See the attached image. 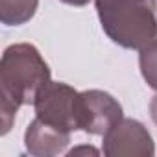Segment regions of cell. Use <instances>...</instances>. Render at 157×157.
<instances>
[{
	"label": "cell",
	"mask_w": 157,
	"mask_h": 157,
	"mask_svg": "<svg viewBox=\"0 0 157 157\" xmlns=\"http://www.w3.org/2000/svg\"><path fill=\"white\" fill-rule=\"evenodd\" d=\"M59 2L68 4V6H74V8H83V6H87L91 2V0H59Z\"/></svg>",
	"instance_id": "11"
},
{
	"label": "cell",
	"mask_w": 157,
	"mask_h": 157,
	"mask_svg": "<svg viewBox=\"0 0 157 157\" xmlns=\"http://www.w3.org/2000/svg\"><path fill=\"white\" fill-rule=\"evenodd\" d=\"M105 157H153L155 144L148 128L135 118H122L104 135Z\"/></svg>",
	"instance_id": "5"
},
{
	"label": "cell",
	"mask_w": 157,
	"mask_h": 157,
	"mask_svg": "<svg viewBox=\"0 0 157 157\" xmlns=\"http://www.w3.org/2000/svg\"><path fill=\"white\" fill-rule=\"evenodd\" d=\"M70 144V131L52 126L35 117L24 131L26 151L33 157H54L65 153Z\"/></svg>",
	"instance_id": "6"
},
{
	"label": "cell",
	"mask_w": 157,
	"mask_h": 157,
	"mask_svg": "<svg viewBox=\"0 0 157 157\" xmlns=\"http://www.w3.org/2000/svg\"><path fill=\"white\" fill-rule=\"evenodd\" d=\"M105 35L118 46L140 50L157 37V0H94Z\"/></svg>",
	"instance_id": "2"
},
{
	"label": "cell",
	"mask_w": 157,
	"mask_h": 157,
	"mask_svg": "<svg viewBox=\"0 0 157 157\" xmlns=\"http://www.w3.org/2000/svg\"><path fill=\"white\" fill-rule=\"evenodd\" d=\"M124 118L118 100L100 89L83 91L78 96V120L80 129L89 135H105Z\"/></svg>",
	"instance_id": "4"
},
{
	"label": "cell",
	"mask_w": 157,
	"mask_h": 157,
	"mask_svg": "<svg viewBox=\"0 0 157 157\" xmlns=\"http://www.w3.org/2000/svg\"><path fill=\"white\" fill-rule=\"evenodd\" d=\"M50 82V67L30 43L10 44L0 59V122L6 135L21 105L33 104L43 85Z\"/></svg>",
	"instance_id": "1"
},
{
	"label": "cell",
	"mask_w": 157,
	"mask_h": 157,
	"mask_svg": "<svg viewBox=\"0 0 157 157\" xmlns=\"http://www.w3.org/2000/svg\"><path fill=\"white\" fill-rule=\"evenodd\" d=\"M39 0H0V21L6 26H21L33 19Z\"/></svg>",
	"instance_id": "7"
},
{
	"label": "cell",
	"mask_w": 157,
	"mask_h": 157,
	"mask_svg": "<svg viewBox=\"0 0 157 157\" xmlns=\"http://www.w3.org/2000/svg\"><path fill=\"white\" fill-rule=\"evenodd\" d=\"M139 67L148 87L157 91V37L139 50Z\"/></svg>",
	"instance_id": "8"
},
{
	"label": "cell",
	"mask_w": 157,
	"mask_h": 157,
	"mask_svg": "<svg viewBox=\"0 0 157 157\" xmlns=\"http://www.w3.org/2000/svg\"><path fill=\"white\" fill-rule=\"evenodd\" d=\"M78 96H80V93L68 83L50 80L46 85L41 87L33 100L35 117L67 131L80 129Z\"/></svg>",
	"instance_id": "3"
},
{
	"label": "cell",
	"mask_w": 157,
	"mask_h": 157,
	"mask_svg": "<svg viewBox=\"0 0 157 157\" xmlns=\"http://www.w3.org/2000/svg\"><path fill=\"white\" fill-rule=\"evenodd\" d=\"M150 117H151V120H153V124L157 126V94L151 98V102H150Z\"/></svg>",
	"instance_id": "10"
},
{
	"label": "cell",
	"mask_w": 157,
	"mask_h": 157,
	"mask_svg": "<svg viewBox=\"0 0 157 157\" xmlns=\"http://www.w3.org/2000/svg\"><path fill=\"white\" fill-rule=\"evenodd\" d=\"M82 155H85V157H89V155L98 157L100 155V150H96L94 146L83 144V146H76V148H72V150L67 151V157H82Z\"/></svg>",
	"instance_id": "9"
}]
</instances>
